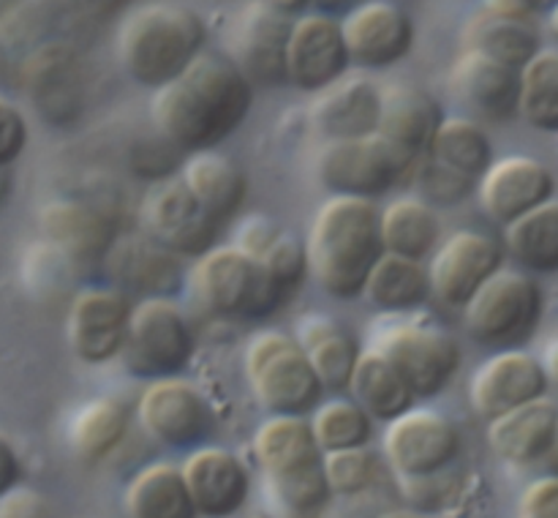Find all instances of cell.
Returning a JSON list of instances; mask_svg holds the SVG:
<instances>
[{"label":"cell","instance_id":"1","mask_svg":"<svg viewBox=\"0 0 558 518\" xmlns=\"http://www.w3.org/2000/svg\"><path fill=\"white\" fill-rule=\"evenodd\" d=\"M254 85L232 58L202 52L178 80L153 91L150 120L183 153L216 150L245 123Z\"/></svg>","mask_w":558,"mask_h":518},{"label":"cell","instance_id":"2","mask_svg":"<svg viewBox=\"0 0 558 518\" xmlns=\"http://www.w3.org/2000/svg\"><path fill=\"white\" fill-rule=\"evenodd\" d=\"M379 216L374 200L357 196H330L316 210L305 249L311 276L332 300L363 298L376 262L385 256Z\"/></svg>","mask_w":558,"mask_h":518},{"label":"cell","instance_id":"3","mask_svg":"<svg viewBox=\"0 0 558 518\" xmlns=\"http://www.w3.org/2000/svg\"><path fill=\"white\" fill-rule=\"evenodd\" d=\"M205 44L207 27L194 9L145 3L120 22L118 60L129 80L158 91L178 80L205 52Z\"/></svg>","mask_w":558,"mask_h":518},{"label":"cell","instance_id":"4","mask_svg":"<svg viewBox=\"0 0 558 518\" xmlns=\"http://www.w3.org/2000/svg\"><path fill=\"white\" fill-rule=\"evenodd\" d=\"M254 456L278 505L292 516H316L332 499L325 474V450L316 442L311 418L270 414L256 429Z\"/></svg>","mask_w":558,"mask_h":518},{"label":"cell","instance_id":"5","mask_svg":"<svg viewBox=\"0 0 558 518\" xmlns=\"http://www.w3.org/2000/svg\"><path fill=\"white\" fill-rule=\"evenodd\" d=\"M191 292L202 309L221 320H270L289 294L281 284L238 245H216L194 262L189 273Z\"/></svg>","mask_w":558,"mask_h":518},{"label":"cell","instance_id":"6","mask_svg":"<svg viewBox=\"0 0 558 518\" xmlns=\"http://www.w3.org/2000/svg\"><path fill=\"white\" fill-rule=\"evenodd\" d=\"M245 376L259 407L270 414L308 418L327 393L298 338L281 330H259L251 338Z\"/></svg>","mask_w":558,"mask_h":518},{"label":"cell","instance_id":"7","mask_svg":"<svg viewBox=\"0 0 558 518\" xmlns=\"http://www.w3.org/2000/svg\"><path fill=\"white\" fill-rule=\"evenodd\" d=\"M545 314V292L526 270L501 267L463 309V327L480 347L521 349L537 333Z\"/></svg>","mask_w":558,"mask_h":518},{"label":"cell","instance_id":"8","mask_svg":"<svg viewBox=\"0 0 558 518\" xmlns=\"http://www.w3.org/2000/svg\"><path fill=\"white\" fill-rule=\"evenodd\" d=\"M417 161V156L392 145L381 134H371L363 140L325 142V150L316 161V178L327 191H332V196L376 202L412 180Z\"/></svg>","mask_w":558,"mask_h":518},{"label":"cell","instance_id":"9","mask_svg":"<svg viewBox=\"0 0 558 518\" xmlns=\"http://www.w3.org/2000/svg\"><path fill=\"white\" fill-rule=\"evenodd\" d=\"M196 352V336L185 311L172 298H145L134 303L129 338L120 360L140 380L180 376Z\"/></svg>","mask_w":558,"mask_h":518},{"label":"cell","instance_id":"10","mask_svg":"<svg viewBox=\"0 0 558 518\" xmlns=\"http://www.w3.org/2000/svg\"><path fill=\"white\" fill-rule=\"evenodd\" d=\"M374 349H379L398 371L417 398H434L452 385L463 363L458 338L439 325L401 322L390 325Z\"/></svg>","mask_w":558,"mask_h":518},{"label":"cell","instance_id":"11","mask_svg":"<svg viewBox=\"0 0 558 518\" xmlns=\"http://www.w3.org/2000/svg\"><path fill=\"white\" fill-rule=\"evenodd\" d=\"M381 447L396 478L417 480L450 472L461 458L463 439L456 420L445 412L414 407L387 423Z\"/></svg>","mask_w":558,"mask_h":518},{"label":"cell","instance_id":"12","mask_svg":"<svg viewBox=\"0 0 558 518\" xmlns=\"http://www.w3.org/2000/svg\"><path fill=\"white\" fill-rule=\"evenodd\" d=\"M507 245L496 234L458 229L447 234L428 262L434 298L450 309H466L474 294L505 267Z\"/></svg>","mask_w":558,"mask_h":518},{"label":"cell","instance_id":"13","mask_svg":"<svg viewBox=\"0 0 558 518\" xmlns=\"http://www.w3.org/2000/svg\"><path fill=\"white\" fill-rule=\"evenodd\" d=\"M136 420L153 442L172 450L202 447L213 431V409L205 393L185 376L147 382L136 403Z\"/></svg>","mask_w":558,"mask_h":518},{"label":"cell","instance_id":"14","mask_svg":"<svg viewBox=\"0 0 558 518\" xmlns=\"http://www.w3.org/2000/svg\"><path fill=\"white\" fill-rule=\"evenodd\" d=\"M142 227L172 254L199 260L216 249L221 221L202 207L183 178L161 180L142 200Z\"/></svg>","mask_w":558,"mask_h":518},{"label":"cell","instance_id":"15","mask_svg":"<svg viewBox=\"0 0 558 518\" xmlns=\"http://www.w3.org/2000/svg\"><path fill=\"white\" fill-rule=\"evenodd\" d=\"M134 303L114 287H87L71 300L65 338L76 360L104 365L123 354Z\"/></svg>","mask_w":558,"mask_h":518},{"label":"cell","instance_id":"16","mask_svg":"<svg viewBox=\"0 0 558 518\" xmlns=\"http://www.w3.org/2000/svg\"><path fill=\"white\" fill-rule=\"evenodd\" d=\"M347 38L341 20L322 11L294 16L287 49V80L303 93H322L349 76Z\"/></svg>","mask_w":558,"mask_h":518},{"label":"cell","instance_id":"17","mask_svg":"<svg viewBox=\"0 0 558 518\" xmlns=\"http://www.w3.org/2000/svg\"><path fill=\"white\" fill-rule=\"evenodd\" d=\"M550 380L545 363L526 349H505L496 352L474 371L469 382L472 409L490 423L518 407L539 401L548 396Z\"/></svg>","mask_w":558,"mask_h":518},{"label":"cell","instance_id":"18","mask_svg":"<svg viewBox=\"0 0 558 518\" xmlns=\"http://www.w3.org/2000/svg\"><path fill=\"white\" fill-rule=\"evenodd\" d=\"M352 65L392 69L414 49V22L392 0H363L341 20Z\"/></svg>","mask_w":558,"mask_h":518},{"label":"cell","instance_id":"19","mask_svg":"<svg viewBox=\"0 0 558 518\" xmlns=\"http://www.w3.org/2000/svg\"><path fill=\"white\" fill-rule=\"evenodd\" d=\"M556 178L539 158L505 156L488 167L477 183L485 216L501 229L554 200Z\"/></svg>","mask_w":558,"mask_h":518},{"label":"cell","instance_id":"20","mask_svg":"<svg viewBox=\"0 0 558 518\" xmlns=\"http://www.w3.org/2000/svg\"><path fill=\"white\" fill-rule=\"evenodd\" d=\"M294 16L281 14L276 9L254 3L234 22L229 49L240 71L251 80V85H281L287 80V49L292 36Z\"/></svg>","mask_w":558,"mask_h":518},{"label":"cell","instance_id":"21","mask_svg":"<svg viewBox=\"0 0 558 518\" xmlns=\"http://www.w3.org/2000/svg\"><path fill=\"white\" fill-rule=\"evenodd\" d=\"M180 467L199 518H232L248 502L251 474L243 458L229 447H194Z\"/></svg>","mask_w":558,"mask_h":518},{"label":"cell","instance_id":"22","mask_svg":"<svg viewBox=\"0 0 558 518\" xmlns=\"http://www.w3.org/2000/svg\"><path fill=\"white\" fill-rule=\"evenodd\" d=\"M104 270L114 289L145 298H172L183 281L180 256L163 249L150 234H118L109 254L104 256Z\"/></svg>","mask_w":558,"mask_h":518},{"label":"cell","instance_id":"23","mask_svg":"<svg viewBox=\"0 0 558 518\" xmlns=\"http://www.w3.org/2000/svg\"><path fill=\"white\" fill-rule=\"evenodd\" d=\"M44 238L58 254L71 262H104L112 243L118 240V227L112 216L85 200H52L41 207L38 216Z\"/></svg>","mask_w":558,"mask_h":518},{"label":"cell","instance_id":"24","mask_svg":"<svg viewBox=\"0 0 558 518\" xmlns=\"http://www.w3.org/2000/svg\"><path fill=\"white\" fill-rule=\"evenodd\" d=\"M450 91L463 107L490 123L515 118L521 101V71L477 52H461L450 69Z\"/></svg>","mask_w":558,"mask_h":518},{"label":"cell","instance_id":"25","mask_svg":"<svg viewBox=\"0 0 558 518\" xmlns=\"http://www.w3.org/2000/svg\"><path fill=\"white\" fill-rule=\"evenodd\" d=\"M308 118L325 142L363 140L376 134L381 120V87L363 76H343L327 91L316 93Z\"/></svg>","mask_w":558,"mask_h":518},{"label":"cell","instance_id":"26","mask_svg":"<svg viewBox=\"0 0 558 518\" xmlns=\"http://www.w3.org/2000/svg\"><path fill=\"white\" fill-rule=\"evenodd\" d=\"M558 439V403L554 398L518 407L488 423L490 450L515 467L548 461Z\"/></svg>","mask_w":558,"mask_h":518},{"label":"cell","instance_id":"27","mask_svg":"<svg viewBox=\"0 0 558 518\" xmlns=\"http://www.w3.org/2000/svg\"><path fill=\"white\" fill-rule=\"evenodd\" d=\"M445 118L439 101L423 87L387 85L381 87V120L376 134L423 158L428 156L430 142Z\"/></svg>","mask_w":558,"mask_h":518},{"label":"cell","instance_id":"28","mask_svg":"<svg viewBox=\"0 0 558 518\" xmlns=\"http://www.w3.org/2000/svg\"><path fill=\"white\" fill-rule=\"evenodd\" d=\"M25 91L38 112L52 123H65L80 104V65L63 44H47L25 63Z\"/></svg>","mask_w":558,"mask_h":518},{"label":"cell","instance_id":"29","mask_svg":"<svg viewBox=\"0 0 558 518\" xmlns=\"http://www.w3.org/2000/svg\"><path fill=\"white\" fill-rule=\"evenodd\" d=\"M180 178L189 185L191 194L202 202V207L221 224L243 210L245 196H248V180H245L240 164L223 153H189L180 167Z\"/></svg>","mask_w":558,"mask_h":518},{"label":"cell","instance_id":"30","mask_svg":"<svg viewBox=\"0 0 558 518\" xmlns=\"http://www.w3.org/2000/svg\"><path fill=\"white\" fill-rule=\"evenodd\" d=\"M298 341L305 349V354H308L311 365L319 374L325 390L336 393V396L347 393L354 365H357L360 354H363L354 333L338 320H332V316L314 314L303 320Z\"/></svg>","mask_w":558,"mask_h":518},{"label":"cell","instance_id":"31","mask_svg":"<svg viewBox=\"0 0 558 518\" xmlns=\"http://www.w3.org/2000/svg\"><path fill=\"white\" fill-rule=\"evenodd\" d=\"M129 518H199L180 463L153 461L125 485Z\"/></svg>","mask_w":558,"mask_h":518},{"label":"cell","instance_id":"32","mask_svg":"<svg viewBox=\"0 0 558 518\" xmlns=\"http://www.w3.org/2000/svg\"><path fill=\"white\" fill-rule=\"evenodd\" d=\"M385 254L425 262L441 245V221L434 205L420 196H398L379 216Z\"/></svg>","mask_w":558,"mask_h":518},{"label":"cell","instance_id":"33","mask_svg":"<svg viewBox=\"0 0 558 518\" xmlns=\"http://www.w3.org/2000/svg\"><path fill=\"white\" fill-rule=\"evenodd\" d=\"M539 33L532 22L483 9L463 27V52H477L501 65L521 71L539 52Z\"/></svg>","mask_w":558,"mask_h":518},{"label":"cell","instance_id":"34","mask_svg":"<svg viewBox=\"0 0 558 518\" xmlns=\"http://www.w3.org/2000/svg\"><path fill=\"white\" fill-rule=\"evenodd\" d=\"M349 393L379 423H392L409 409H414V401H417L401 371L374 347L363 349L360 354L352 382H349Z\"/></svg>","mask_w":558,"mask_h":518},{"label":"cell","instance_id":"35","mask_svg":"<svg viewBox=\"0 0 558 518\" xmlns=\"http://www.w3.org/2000/svg\"><path fill=\"white\" fill-rule=\"evenodd\" d=\"M363 298L385 314H412L434 298L428 267L423 262L385 254L376 262Z\"/></svg>","mask_w":558,"mask_h":518},{"label":"cell","instance_id":"36","mask_svg":"<svg viewBox=\"0 0 558 518\" xmlns=\"http://www.w3.org/2000/svg\"><path fill=\"white\" fill-rule=\"evenodd\" d=\"M131 412L123 398L101 396L87 401L74 414L69 429L71 450L85 463H98L112 456L129 434Z\"/></svg>","mask_w":558,"mask_h":518},{"label":"cell","instance_id":"37","mask_svg":"<svg viewBox=\"0 0 558 518\" xmlns=\"http://www.w3.org/2000/svg\"><path fill=\"white\" fill-rule=\"evenodd\" d=\"M507 256L532 276L558 273V200L545 202L537 210L526 213L501 234Z\"/></svg>","mask_w":558,"mask_h":518},{"label":"cell","instance_id":"38","mask_svg":"<svg viewBox=\"0 0 558 518\" xmlns=\"http://www.w3.org/2000/svg\"><path fill=\"white\" fill-rule=\"evenodd\" d=\"M428 156L445 167L480 180L494 164V145L477 120L456 115V118H445V123L439 125Z\"/></svg>","mask_w":558,"mask_h":518},{"label":"cell","instance_id":"39","mask_svg":"<svg viewBox=\"0 0 558 518\" xmlns=\"http://www.w3.org/2000/svg\"><path fill=\"white\" fill-rule=\"evenodd\" d=\"M518 115L532 129L558 134V49H539L521 69Z\"/></svg>","mask_w":558,"mask_h":518},{"label":"cell","instance_id":"40","mask_svg":"<svg viewBox=\"0 0 558 518\" xmlns=\"http://www.w3.org/2000/svg\"><path fill=\"white\" fill-rule=\"evenodd\" d=\"M316 442L325 453L357 450L374 439V418L352 396H332L311 414Z\"/></svg>","mask_w":558,"mask_h":518},{"label":"cell","instance_id":"41","mask_svg":"<svg viewBox=\"0 0 558 518\" xmlns=\"http://www.w3.org/2000/svg\"><path fill=\"white\" fill-rule=\"evenodd\" d=\"M414 189L420 191V200H425L434 207H452L461 205L472 194H477L480 180L458 172V169L445 167L436 158L423 156L412 172Z\"/></svg>","mask_w":558,"mask_h":518},{"label":"cell","instance_id":"42","mask_svg":"<svg viewBox=\"0 0 558 518\" xmlns=\"http://www.w3.org/2000/svg\"><path fill=\"white\" fill-rule=\"evenodd\" d=\"M325 474L332 496H360L379 478V458L368 447L325 453Z\"/></svg>","mask_w":558,"mask_h":518},{"label":"cell","instance_id":"43","mask_svg":"<svg viewBox=\"0 0 558 518\" xmlns=\"http://www.w3.org/2000/svg\"><path fill=\"white\" fill-rule=\"evenodd\" d=\"M259 265L276 278L278 284L283 287V292L292 298L300 287H303L305 278L311 276V265H308V249L303 245V240L298 234H292L289 229H281L276 240L262 251Z\"/></svg>","mask_w":558,"mask_h":518},{"label":"cell","instance_id":"44","mask_svg":"<svg viewBox=\"0 0 558 518\" xmlns=\"http://www.w3.org/2000/svg\"><path fill=\"white\" fill-rule=\"evenodd\" d=\"M31 131L22 109L0 93V169H9L25 153Z\"/></svg>","mask_w":558,"mask_h":518},{"label":"cell","instance_id":"45","mask_svg":"<svg viewBox=\"0 0 558 518\" xmlns=\"http://www.w3.org/2000/svg\"><path fill=\"white\" fill-rule=\"evenodd\" d=\"M521 518H558V474H545L523 491Z\"/></svg>","mask_w":558,"mask_h":518},{"label":"cell","instance_id":"46","mask_svg":"<svg viewBox=\"0 0 558 518\" xmlns=\"http://www.w3.org/2000/svg\"><path fill=\"white\" fill-rule=\"evenodd\" d=\"M0 518H52V510L41 494L31 489H20L0 496Z\"/></svg>","mask_w":558,"mask_h":518},{"label":"cell","instance_id":"47","mask_svg":"<svg viewBox=\"0 0 558 518\" xmlns=\"http://www.w3.org/2000/svg\"><path fill=\"white\" fill-rule=\"evenodd\" d=\"M556 5L558 0H485V9H494L499 14L526 22H532L534 16H550Z\"/></svg>","mask_w":558,"mask_h":518},{"label":"cell","instance_id":"48","mask_svg":"<svg viewBox=\"0 0 558 518\" xmlns=\"http://www.w3.org/2000/svg\"><path fill=\"white\" fill-rule=\"evenodd\" d=\"M22 480V461L16 447L5 434H0V496L14 491Z\"/></svg>","mask_w":558,"mask_h":518},{"label":"cell","instance_id":"49","mask_svg":"<svg viewBox=\"0 0 558 518\" xmlns=\"http://www.w3.org/2000/svg\"><path fill=\"white\" fill-rule=\"evenodd\" d=\"M65 3L71 5V9H76L80 14H87V16H107L112 14V11L123 9L129 0H65Z\"/></svg>","mask_w":558,"mask_h":518},{"label":"cell","instance_id":"50","mask_svg":"<svg viewBox=\"0 0 558 518\" xmlns=\"http://www.w3.org/2000/svg\"><path fill=\"white\" fill-rule=\"evenodd\" d=\"M254 3L267 5V9H276L287 16H300V14H308L314 0H254Z\"/></svg>","mask_w":558,"mask_h":518},{"label":"cell","instance_id":"51","mask_svg":"<svg viewBox=\"0 0 558 518\" xmlns=\"http://www.w3.org/2000/svg\"><path fill=\"white\" fill-rule=\"evenodd\" d=\"M360 3H363V0H314L316 9H319L322 14H330V16L347 14V11H352L354 5Z\"/></svg>","mask_w":558,"mask_h":518},{"label":"cell","instance_id":"52","mask_svg":"<svg viewBox=\"0 0 558 518\" xmlns=\"http://www.w3.org/2000/svg\"><path fill=\"white\" fill-rule=\"evenodd\" d=\"M545 371H548V380H550V387H556L558 390V338L554 344H550L548 349H545Z\"/></svg>","mask_w":558,"mask_h":518},{"label":"cell","instance_id":"53","mask_svg":"<svg viewBox=\"0 0 558 518\" xmlns=\"http://www.w3.org/2000/svg\"><path fill=\"white\" fill-rule=\"evenodd\" d=\"M9 194H11V172L9 169H0V205L9 200Z\"/></svg>","mask_w":558,"mask_h":518},{"label":"cell","instance_id":"54","mask_svg":"<svg viewBox=\"0 0 558 518\" xmlns=\"http://www.w3.org/2000/svg\"><path fill=\"white\" fill-rule=\"evenodd\" d=\"M379 518H425L423 513H417V510H390V513H385V516H379Z\"/></svg>","mask_w":558,"mask_h":518},{"label":"cell","instance_id":"55","mask_svg":"<svg viewBox=\"0 0 558 518\" xmlns=\"http://www.w3.org/2000/svg\"><path fill=\"white\" fill-rule=\"evenodd\" d=\"M548 25H550V36L556 38L558 41V5L554 11H550V16H548Z\"/></svg>","mask_w":558,"mask_h":518},{"label":"cell","instance_id":"56","mask_svg":"<svg viewBox=\"0 0 558 518\" xmlns=\"http://www.w3.org/2000/svg\"><path fill=\"white\" fill-rule=\"evenodd\" d=\"M548 463H550V469H554V474H558V439H556V447H554V453H550Z\"/></svg>","mask_w":558,"mask_h":518}]
</instances>
